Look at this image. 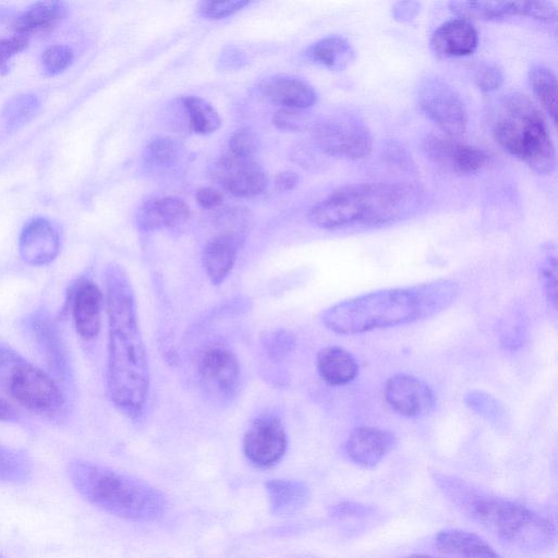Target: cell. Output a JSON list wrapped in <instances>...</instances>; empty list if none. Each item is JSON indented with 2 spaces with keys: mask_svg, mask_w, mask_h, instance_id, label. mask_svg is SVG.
I'll return each mask as SVG.
<instances>
[{
  "mask_svg": "<svg viewBox=\"0 0 558 558\" xmlns=\"http://www.w3.org/2000/svg\"><path fill=\"white\" fill-rule=\"evenodd\" d=\"M423 149L433 162L463 175L480 172L489 161L483 149L442 135H427Z\"/></svg>",
  "mask_w": 558,
  "mask_h": 558,
  "instance_id": "cell-13",
  "label": "cell"
},
{
  "mask_svg": "<svg viewBox=\"0 0 558 558\" xmlns=\"http://www.w3.org/2000/svg\"><path fill=\"white\" fill-rule=\"evenodd\" d=\"M287 446L286 430L280 420L272 415L255 418L243 438L244 454L257 468H270L278 463Z\"/></svg>",
  "mask_w": 558,
  "mask_h": 558,
  "instance_id": "cell-11",
  "label": "cell"
},
{
  "mask_svg": "<svg viewBox=\"0 0 558 558\" xmlns=\"http://www.w3.org/2000/svg\"><path fill=\"white\" fill-rule=\"evenodd\" d=\"M464 403L473 412L493 424H500L508 418L507 412L499 401L482 390H470L464 396Z\"/></svg>",
  "mask_w": 558,
  "mask_h": 558,
  "instance_id": "cell-33",
  "label": "cell"
},
{
  "mask_svg": "<svg viewBox=\"0 0 558 558\" xmlns=\"http://www.w3.org/2000/svg\"><path fill=\"white\" fill-rule=\"evenodd\" d=\"M299 182V177L295 172L292 171H282L278 173L276 177L275 183L276 187L279 191H290L296 186Z\"/></svg>",
  "mask_w": 558,
  "mask_h": 558,
  "instance_id": "cell-45",
  "label": "cell"
},
{
  "mask_svg": "<svg viewBox=\"0 0 558 558\" xmlns=\"http://www.w3.org/2000/svg\"><path fill=\"white\" fill-rule=\"evenodd\" d=\"M384 396L393 411L410 418L426 416L435 407V395L430 387L409 374L391 376L386 381Z\"/></svg>",
  "mask_w": 558,
  "mask_h": 558,
  "instance_id": "cell-15",
  "label": "cell"
},
{
  "mask_svg": "<svg viewBox=\"0 0 558 558\" xmlns=\"http://www.w3.org/2000/svg\"><path fill=\"white\" fill-rule=\"evenodd\" d=\"M440 551L459 558H501L481 536L462 530H445L437 534Z\"/></svg>",
  "mask_w": 558,
  "mask_h": 558,
  "instance_id": "cell-24",
  "label": "cell"
},
{
  "mask_svg": "<svg viewBox=\"0 0 558 558\" xmlns=\"http://www.w3.org/2000/svg\"><path fill=\"white\" fill-rule=\"evenodd\" d=\"M266 490L271 512L277 515L293 514L310 499L308 487L298 481L271 480L266 483Z\"/></svg>",
  "mask_w": 558,
  "mask_h": 558,
  "instance_id": "cell-25",
  "label": "cell"
},
{
  "mask_svg": "<svg viewBox=\"0 0 558 558\" xmlns=\"http://www.w3.org/2000/svg\"><path fill=\"white\" fill-rule=\"evenodd\" d=\"M213 177L225 190L239 197L259 195L268 184L266 172L253 157H241L231 153L216 161Z\"/></svg>",
  "mask_w": 558,
  "mask_h": 558,
  "instance_id": "cell-12",
  "label": "cell"
},
{
  "mask_svg": "<svg viewBox=\"0 0 558 558\" xmlns=\"http://www.w3.org/2000/svg\"><path fill=\"white\" fill-rule=\"evenodd\" d=\"M478 45V35L469 20L457 17L444 22L430 36L432 51L439 58H459L472 54Z\"/></svg>",
  "mask_w": 558,
  "mask_h": 558,
  "instance_id": "cell-17",
  "label": "cell"
},
{
  "mask_svg": "<svg viewBox=\"0 0 558 558\" xmlns=\"http://www.w3.org/2000/svg\"><path fill=\"white\" fill-rule=\"evenodd\" d=\"M396 442V436L390 430L361 426L351 432L345 450L355 464L372 468L395 448Z\"/></svg>",
  "mask_w": 558,
  "mask_h": 558,
  "instance_id": "cell-18",
  "label": "cell"
},
{
  "mask_svg": "<svg viewBox=\"0 0 558 558\" xmlns=\"http://www.w3.org/2000/svg\"><path fill=\"white\" fill-rule=\"evenodd\" d=\"M263 95L283 108L305 110L316 101L314 88L306 82L287 76L275 75L260 84Z\"/></svg>",
  "mask_w": 558,
  "mask_h": 558,
  "instance_id": "cell-21",
  "label": "cell"
},
{
  "mask_svg": "<svg viewBox=\"0 0 558 558\" xmlns=\"http://www.w3.org/2000/svg\"><path fill=\"white\" fill-rule=\"evenodd\" d=\"M68 474L86 501L116 517L151 521L166 509V499L158 489L109 468L75 460L69 464Z\"/></svg>",
  "mask_w": 558,
  "mask_h": 558,
  "instance_id": "cell-4",
  "label": "cell"
},
{
  "mask_svg": "<svg viewBox=\"0 0 558 558\" xmlns=\"http://www.w3.org/2000/svg\"><path fill=\"white\" fill-rule=\"evenodd\" d=\"M108 314L107 391L112 404L129 417L140 416L149 391V364L134 291L125 270L106 268Z\"/></svg>",
  "mask_w": 558,
  "mask_h": 558,
  "instance_id": "cell-1",
  "label": "cell"
},
{
  "mask_svg": "<svg viewBox=\"0 0 558 558\" xmlns=\"http://www.w3.org/2000/svg\"><path fill=\"white\" fill-rule=\"evenodd\" d=\"M423 113L448 137L460 138L466 131L468 112L457 90L442 78L427 76L416 88Z\"/></svg>",
  "mask_w": 558,
  "mask_h": 558,
  "instance_id": "cell-9",
  "label": "cell"
},
{
  "mask_svg": "<svg viewBox=\"0 0 558 558\" xmlns=\"http://www.w3.org/2000/svg\"><path fill=\"white\" fill-rule=\"evenodd\" d=\"M189 206L177 197L154 198L137 211V225L145 231L162 228H177L184 225L190 218Z\"/></svg>",
  "mask_w": 558,
  "mask_h": 558,
  "instance_id": "cell-22",
  "label": "cell"
},
{
  "mask_svg": "<svg viewBox=\"0 0 558 558\" xmlns=\"http://www.w3.org/2000/svg\"><path fill=\"white\" fill-rule=\"evenodd\" d=\"M25 333L45 361L50 375L65 387L73 384V368L70 353L62 335L48 312L38 310L31 313L23 323Z\"/></svg>",
  "mask_w": 558,
  "mask_h": 558,
  "instance_id": "cell-10",
  "label": "cell"
},
{
  "mask_svg": "<svg viewBox=\"0 0 558 558\" xmlns=\"http://www.w3.org/2000/svg\"><path fill=\"white\" fill-rule=\"evenodd\" d=\"M0 388L15 402L46 418L60 420L66 413V399L56 379L2 342Z\"/></svg>",
  "mask_w": 558,
  "mask_h": 558,
  "instance_id": "cell-7",
  "label": "cell"
},
{
  "mask_svg": "<svg viewBox=\"0 0 558 558\" xmlns=\"http://www.w3.org/2000/svg\"><path fill=\"white\" fill-rule=\"evenodd\" d=\"M70 298L76 332L85 340L94 339L100 330L101 291L94 281L81 279Z\"/></svg>",
  "mask_w": 558,
  "mask_h": 558,
  "instance_id": "cell-19",
  "label": "cell"
},
{
  "mask_svg": "<svg viewBox=\"0 0 558 558\" xmlns=\"http://www.w3.org/2000/svg\"><path fill=\"white\" fill-rule=\"evenodd\" d=\"M404 558H435V557L428 556V555H410Z\"/></svg>",
  "mask_w": 558,
  "mask_h": 558,
  "instance_id": "cell-47",
  "label": "cell"
},
{
  "mask_svg": "<svg viewBox=\"0 0 558 558\" xmlns=\"http://www.w3.org/2000/svg\"><path fill=\"white\" fill-rule=\"evenodd\" d=\"M40 102L33 94H20L10 98L0 112V129L11 134L27 124L38 112Z\"/></svg>",
  "mask_w": 558,
  "mask_h": 558,
  "instance_id": "cell-29",
  "label": "cell"
},
{
  "mask_svg": "<svg viewBox=\"0 0 558 558\" xmlns=\"http://www.w3.org/2000/svg\"><path fill=\"white\" fill-rule=\"evenodd\" d=\"M471 75L477 88L484 93L497 90L504 82V74L499 66L487 61H478L471 68Z\"/></svg>",
  "mask_w": 558,
  "mask_h": 558,
  "instance_id": "cell-35",
  "label": "cell"
},
{
  "mask_svg": "<svg viewBox=\"0 0 558 558\" xmlns=\"http://www.w3.org/2000/svg\"><path fill=\"white\" fill-rule=\"evenodd\" d=\"M59 251V232L48 219L35 217L24 225L19 239V253L26 264L48 265L57 257Z\"/></svg>",
  "mask_w": 558,
  "mask_h": 558,
  "instance_id": "cell-16",
  "label": "cell"
},
{
  "mask_svg": "<svg viewBox=\"0 0 558 558\" xmlns=\"http://www.w3.org/2000/svg\"><path fill=\"white\" fill-rule=\"evenodd\" d=\"M19 417L16 410L0 397V422H15Z\"/></svg>",
  "mask_w": 558,
  "mask_h": 558,
  "instance_id": "cell-46",
  "label": "cell"
},
{
  "mask_svg": "<svg viewBox=\"0 0 558 558\" xmlns=\"http://www.w3.org/2000/svg\"><path fill=\"white\" fill-rule=\"evenodd\" d=\"M313 138L325 154L347 160L368 156L373 148L372 133L355 113H342L313 126Z\"/></svg>",
  "mask_w": 558,
  "mask_h": 558,
  "instance_id": "cell-8",
  "label": "cell"
},
{
  "mask_svg": "<svg viewBox=\"0 0 558 558\" xmlns=\"http://www.w3.org/2000/svg\"><path fill=\"white\" fill-rule=\"evenodd\" d=\"M529 83L538 104L551 118L557 120V78L551 69L536 63L529 70Z\"/></svg>",
  "mask_w": 558,
  "mask_h": 558,
  "instance_id": "cell-30",
  "label": "cell"
},
{
  "mask_svg": "<svg viewBox=\"0 0 558 558\" xmlns=\"http://www.w3.org/2000/svg\"><path fill=\"white\" fill-rule=\"evenodd\" d=\"M74 59L73 50L66 45L48 47L41 56V64L46 74L56 75L71 65Z\"/></svg>",
  "mask_w": 558,
  "mask_h": 558,
  "instance_id": "cell-36",
  "label": "cell"
},
{
  "mask_svg": "<svg viewBox=\"0 0 558 558\" xmlns=\"http://www.w3.org/2000/svg\"><path fill=\"white\" fill-rule=\"evenodd\" d=\"M421 9V4L415 1H400L395 3L392 15L399 22H411L416 17Z\"/></svg>",
  "mask_w": 558,
  "mask_h": 558,
  "instance_id": "cell-43",
  "label": "cell"
},
{
  "mask_svg": "<svg viewBox=\"0 0 558 558\" xmlns=\"http://www.w3.org/2000/svg\"><path fill=\"white\" fill-rule=\"evenodd\" d=\"M425 199L424 190L412 182L348 184L315 204L310 219L326 230L381 227L413 216Z\"/></svg>",
  "mask_w": 558,
  "mask_h": 558,
  "instance_id": "cell-3",
  "label": "cell"
},
{
  "mask_svg": "<svg viewBox=\"0 0 558 558\" xmlns=\"http://www.w3.org/2000/svg\"><path fill=\"white\" fill-rule=\"evenodd\" d=\"M179 145L170 137H155L144 153L146 163L155 169L171 166L178 156Z\"/></svg>",
  "mask_w": 558,
  "mask_h": 558,
  "instance_id": "cell-34",
  "label": "cell"
},
{
  "mask_svg": "<svg viewBox=\"0 0 558 558\" xmlns=\"http://www.w3.org/2000/svg\"><path fill=\"white\" fill-rule=\"evenodd\" d=\"M182 105L194 132L206 135L215 132L220 126L219 113L207 100L189 96L182 98Z\"/></svg>",
  "mask_w": 558,
  "mask_h": 558,
  "instance_id": "cell-31",
  "label": "cell"
},
{
  "mask_svg": "<svg viewBox=\"0 0 558 558\" xmlns=\"http://www.w3.org/2000/svg\"><path fill=\"white\" fill-rule=\"evenodd\" d=\"M0 558H2V556L0 555Z\"/></svg>",
  "mask_w": 558,
  "mask_h": 558,
  "instance_id": "cell-48",
  "label": "cell"
},
{
  "mask_svg": "<svg viewBox=\"0 0 558 558\" xmlns=\"http://www.w3.org/2000/svg\"><path fill=\"white\" fill-rule=\"evenodd\" d=\"M539 275L546 299L554 306L557 302V263L553 250H547L541 262Z\"/></svg>",
  "mask_w": 558,
  "mask_h": 558,
  "instance_id": "cell-37",
  "label": "cell"
},
{
  "mask_svg": "<svg viewBox=\"0 0 558 558\" xmlns=\"http://www.w3.org/2000/svg\"><path fill=\"white\" fill-rule=\"evenodd\" d=\"M230 153L241 157H253L258 148V138L250 129L235 131L229 140Z\"/></svg>",
  "mask_w": 558,
  "mask_h": 558,
  "instance_id": "cell-40",
  "label": "cell"
},
{
  "mask_svg": "<svg viewBox=\"0 0 558 558\" xmlns=\"http://www.w3.org/2000/svg\"><path fill=\"white\" fill-rule=\"evenodd\" d=\"M32 473V461L24 451L0 445V482L25 483Z\"/></svg>",
  "mask_w": 558,
  "mask_h": 558,
  "instance_id": "cell-32",
  "label": "cell"
},
{
  "mask_svg": "<svg viewBox=\"0 0 558 558\" xmlns=\"http://www.w3.org/2000/svg\"><path fill=\"white\" fill-rule=\"evenodd\" d=\"M196 201L203 208H216L222 205V193L214 187H202L196 192Z\"/></svg>",
  "mask_w": 558,
  "mask_h": 558,
  "instance_id": "cell-44",
  "label": "cell"
},
{
  "mask_svg": "<svg viewBox=\"0 0 558 558\" xmlns=\"http://www.w3.org/2000/svg\"><path fill=\"white\" fill-rule=\"evenodd\" d=\"M492 132L506 153L536 173L555 169V146L546 120L526 95L512 92L498 99L492 112Z\"/></svg>",
  "mask_w": 558,
  "mask_h": 558,
  "instance_id": "cell-5",
  "label": "cell"
},
{
  "mask_svg": "<svg viewBox=\"0 0 558 558\" xmlns=\"http://www.w3.org/2000/svg\"><path fill=\"white\" fill-rule=\"evenodd\" d=\"M66 13V7L60 1H39L29 5L14 22L19 34L29 36L32 33L52 27Z\"/></svg>",
  "mask_w": 558,
  "mask_h": 558,
  "instance_id": "cell-27",
  "label": "cell"
},
{
  "mask_svg": "<svg viewBox=\"0 0 558 558\" xmlns=\"http://www.w3.org/2000/svg\"><path fill=\"white\" fill-rule=\"evenodd\" d=\"M198 373L208 393L219 399H227L233 396L238 388L240 363L230 349L216 344L202 354Z\"/></svg>",
  "mask_w": 558,
  "mask_h": 558,
  "instance_id": "cell-14",
  "label": "cell"
},
{
  "mask_svg": "<svg viewBox=\"0 0 558 558\" xmlns=\"http://www.w3.org/2000/svg\"><path fill=\"white\" fill-rule=\"evenodd\" d=\"M28 40L29 36L19 33L0 38V75L9 72L11 59L27 47Z\"/></svg>",
  "mask_w": 558,
  "mask_h": 558,
  "instance_id": "cell-39",
  "label": "cell"
},
{
  "mask_svg": "<svg viewBox=\"0 0 558 558\" xmlns=\"http://www.w3.org/2000/svg\"><path fill=\"white\" fill-rule=\"evenodd\" d=\"M264 344L272 357H279L291 351L294 339L287 330H277L266 336Z\"/></svg>",
  "mask_w": 558,
  "mask_h": 558,
  "instance_id": "cell-42",
  "label": "cell"
},
{
  "mask_svg": "<svg viewBox=\"0 0 558 558\" xmlns=\"http://www.w3.org/2000/svg\"><path fill=\"white\" fill-rule=\"evenodd\" d=\"M444 488L473 520L504 541L541 547L554 536V525L527 507L472 490L453 478H441Z\"/></svg>",
  "mask_w": 558,
  "mask_h": 558,
  "instance_id": "cell-6",
  "label": "cell"
},
{
  "mask_svg": "<svg viewBox=\"0 0 558 558\" xmlns=\"http://www.w3.org/2000/svg\"><path fill=\"white\" fill-rule=\"evenodd\" d=\"M247 4V0L203 1L198 10L206 19L219 20L236 13Z\"/></svg>",
  "mask_w": 558,
  "mask_h": 558,
  "instance_id": "cell-38",
  "label": "cell"
},
{
  "mask_svg": "<svg viewBox=\"0 0 558 558\" xmlns=\"http://www.w3.org/2000/svg\"><path fill=\"white\" fill-rule=\"evenodd\" d=\"M316 369L329 386H343L355 379L359 365L354 356L338 345L325 347L316 355Z\"/></svg>",
  "mask_w": 558,
  "mask_h": 558,
  "instance_id": "cell-23",
  "label": "cell"
},
{
  "mask_svg": "<svg viewBox=\"0 0 558 558\" xmlns=\"http://www.w3.org/2000/svg\"><path fill=\"white\" fill-rule=\"evenodd\" d=\"M307 122V117L300 109L282 108L274 116V124L284 131H300Z\"/></svg>",
  "mask_w": 558,
  "mask_h": 558,
  "instance_id": "cell-41",
  "label": "cell"
},
{
  "mask_svg": "<svg viewBox=\"0 0 558 558\" xmlns=\"http://www.w3.org/2000/svg\"><path fill=\"white\" fill-rule=\"evenodd\" d=\"M449 8L465 20L492 21L526 14V1H452Z\"/></svg>",
  "mask_w": 558,
  "mask_h": 558,
  "instance_id": "cell-26",
  "label": "cell"
},
{
  "mask_svg": "<svg viewBox=\"0 0 558 558\" xmlns=\"http://www.w3.org/2000/svg\"><path fill=\"white\" fill-rule=\"evenodd\" d=\"M459 292L449 279L383 289L336 303L320 318L332 332L363 333L433 317L450 307Z\"/></svg>",
  "mask_w": 558,
  "mask_h": 558,
  "instance_id": "cell-2",
  "label": "cell"
},
{
  "mask_svg": "<svg viewBox=\"0 0 558 558\" xmlns=\"http://www.w3.org/2000/svg\"><path fill=\"white\" fill-rule=\"evenodd\" d=\"M242 241V233L232 231H223L207 241L203 248L202 262L205 274L213 284L222 283L229 276Z\"/></svg>",
  "mask_w": 558,
  "mask_h": 558,
  "instance_id": "cell-20",
  "label": "cell"
},
{
  "mask_svg": "<svg viewBox=\"0 0 558 558\" xmlns=\"http://www.w3.org/2000/svg\"><path fill=\"white\" fill-rule=\"evenodd\" d=\"M308 56L316 63L333 71H342L355 60L353 47L341 36L319 39L311 46Z\"/></svg>",
  "mask_w": 558,
  "mask_h": 558,
  "instance_id": "cell-28",
  "label": "cell"
}]
</instances>
